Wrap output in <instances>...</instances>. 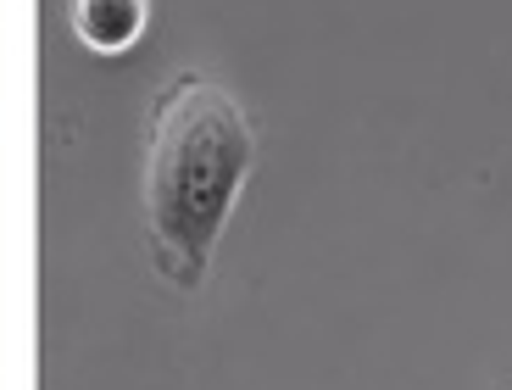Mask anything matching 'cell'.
<instances>
[{
  "instance_id": "6da1fadb",
  "label": "cell",
  "mask_w": 512,
  "mask_h": 390,
  "mask_svg": "<svg viewBox=\"0 0 512 390\" xmlns=\"http://www.w3.org/2000/svg\"><path fill=\"white\" fill-rule=\"evenodd\" d=\"M251 156L256 134L223 84L179 73L156 95L145 134V229L156 246V268L179 290L206 285Z\"/></svg>"
},
{
  "instance_id": "7a4b0ae2",
  "label": "cell",
  "mask_w": 512,
  "mask_h": 390,
  "mask_svg": "<svg viewBox=\"0 0 512 390\" xmlns=\"http://www.w3.org/2000/svg\"><path fill=\"white\" fill-rule=\"evenodd\" d=\"M151 23V0H73V34L90 51H128Z\"/></svg>"
}]
</instances>
